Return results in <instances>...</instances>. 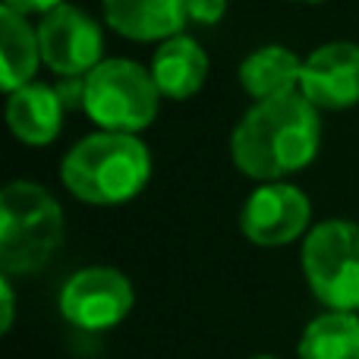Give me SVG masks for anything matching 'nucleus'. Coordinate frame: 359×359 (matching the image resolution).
<instances>
[{
  "label": "nucleus",
  "instance_id": "nucleus-1",
  "mask_svg": "<svg viewBox=\"0 0 359 359\" xmlns=\"http://www.w3.org/2000/svg\"><path fill=\"white\" fill-rule=\"evenodd\" d=\"M322 149V111L303 92L255 101L230 136L236 170L259 183L287 180L316 161Z\"/></svg>",
  "mask_w": 359,
  "mask_h": 359
},
{
  "label": "nucleus",
  "instance_id": "nucleus-2",
  "mask_svg": "<svg viewBox=\"0 0 359 359\" xmlns=\"http://www.w3.org/2000/svg\"><path fill=\"white\" fill-rule=\"evenodd\" d=\"M60 180L86 205H126L149 186L151 151L136 133L98 130L63 155Z\"/></svg>",
  "mask_w": 359,
  "mask_h": 359
},
{
  "label": "nucleus",
  "instance_id": "nucleus-3",
  "mask_svg": "<svg viewBox=\"0 0 359 359\" xmlns=\"http://www.w3.org/2000/svg\"><path fill=\"white\" fill-rule=\"evenodd\" d=\"M63 246V208L41 183L13 180L0 189V268L38 274Z\"/></svg>",
  "mask_w": 359,
  "mask_h": 359
},
{
  "label": "nucleus",
  "instance_id": "nucleus-4",
  "mask_svg": "<svg viewBox=\"0 0 359 359\" xmlns=\"http://www.w3.org/2000/svg\"><path fill=\"white\" fill-rule=\"evenodd\" d=\"M158 104H161V92L155 86V76L136 60L111 57L86 76L82 111L101 130L139 136L145 126L155 123Z\"/></svg>",
  "mask_w": 359,
  "mask_h": 359
},
{
  "label": "nucleus",
  "instance_id": "nucleus-5",
  "mask_svg": "<svg viewBox=\"0 0 359 359\" xmlns=\"http://www.w3.org/2000/svg\"><path fill=\"white\" fill-rule=\"evenodd\" d=\"M303 274L325 309L359 312V224L322 221L303 236Z\"/></svg>",
  "mask_w": 359,
  "mask_h": 359
},
{
  "label": "nucleus",
  "instance_id": "nucleus-6",
  "mask_svg": "<svg viewBox=\"0 0 359 359\" xmlns=\"http://www.w3.org/2000/svg\"><path fill=\"white\" fill-rule=\"evenodd\" d=\"M136 293L123 271L92 265L67 278L60 290V316L79 331H111L133 312Z\"/></svg>",
  "mask_w": 359,
  "mask_h": 359
},
{
  "label": "nucleus",
  "instance_id": "nucleus-7",
  "mask_svg": "<svg viewBox=\"0 0 359 359\" xmlns=\"http://www.w3.org/2000/svg\"><path fill=\"white\" fill-rule=\"evenodd\" d=\"M38 29V44H41V60L50 73L60 79H82L88 76L101 60H104V35L101 25L88 13L76 10L69 4H60L57 10L44 13Z\"/></svg>",
  "mask_w": 359,
  "mask_h": 359
},
{
  "label": "nucleus",
  "instance_id": "nucleus-8",
  "mask_svg": "<svg viewBox=\"0 0 359 359\" xmlns=\"http://www.w3.org/2000/svg\"><path fill=\"white\" fill-rule=\"evenodd\" d=\"M312 205L299 186L271 180L246 196L240 211V230L255 246H287L309 233Z\"/></svg>",
  "mask_w": 359,
  "mask_h": 359
},
{
  "label": "nucleus",
  "instance_id": "nucleus-9",
  "mask_svg": "<svg viewBox=\"0 0 359 359\" xmlns=\"http://www.w3.org/2000/svg\"><path fill=\"white\" fill-rule=\"evenodd\" d=\"M299 92L318 111H350L359 104V44L328 41L303 60Z\"/></svg>",
  "mask_w": 359,
  "mask_h": 359
},
{
  "label": "nucleus",
  "instance_id": "nucleus-10",
  "mask_svg": "<svg viewBox=\"0 0 359 359\" xmlns=\"http://www.w3.org/2000/svg\"><path fill=\"white\" fill-rule=\"evenodd\" d=\"M104 22L130 41H168L183 35L186 0H104Z\"/></svg>",
  "mask_w": 359,
  "mask_h": 359
},
{
  "label": "nucleus",
  "instance_id": "nucleus-11",
  "mask_svg": "<svg viewBox=\"0 0 359 359\" xmlns=\"http://www.w3.org/2000/svg\"><path fill=\"white\" fill-rule=\"evenodd\" d=\"M63 101L57 86L48 82H29L6 95V126L25 145H48L60 136L63 126Z\"/></svg>",
  "mask_w": 359,
  "mask_h": 359
},
{
  "label": "nucleus",
  "instance_id": "nucleus-12",
  "mask_svg": "<svg viewBox=\"0 0 359 359\" xmlns=\"http://www.w3.org/2000/svg\"><path fill=\"white\" fill-rule=\"evenodd\" d=\"M151 76H155L161 98L186 101L208 79V57L196 38L174 35L158 44L155 57H151Z\"/></svg>",
  "mask_w": 359,
  "mask_h": 359
},
{
  "label": "nucleus",
  "instance_id": "nucleus-13",
  "mask_svg": "<svg viewBox=\"0 0 359 359\" xmlns=\"http://www.w3.org/2000/svg\"><path fill=\"white\" fill-rule=\"evenodd\" d=\"M41 44H38V29L29 25V16L0 6V86L4 92L35 82V73L41 67Z\"/></svg>",
  "mask_w": 359,
  "mask_h": 359
},
{
  "label": "nucleus",
  "instance_id": "nucleus-14",
  "mask_svg": "<svg viewBox=\"0 0 359 359\" xmlns=\"http://www.w3.org/2000/svg\"><path fill=\"white\" fill-rule=\"evenodd\" d=\"M299 76H303V60L284 44H265L246 54V60L240 63V86L252 101L299 92Z\"/></svg>",
  "mask_w": 359,
  "mask_h": 359
},
{
  "label": "nucleus",
  "instance_id": "nucleus-15",
  "mask_svg": "<svg viewBox=\"0 0 359 359\" xmlns=\"http://www.w3.org/2000/svg\"><path fill=\"white\" fill-rule=\"evenodd\" d=\"M299 359H359V312L325 309L303 328Z\"/></svg>",
  "mask_w": 359,
  "mask_h": 359
},
{
  "label": "nucleus",
  "instance_id": "nucleus-16",
  "mask_svg": "<svg viewBox=\"0 0 359 359\" xmlns=\"http://www.w3.org/2000/svg\"><path fill=\"white\" fill-rule=\"evenodd\" d=\"M186 13H189V22L217 25L227 13V0H186Z\"/></svg>",
  "mask_w": 359,
  "mask_h": 359
},
{
  "label": "nucleus",
  "instance_id": "nucleus-17",
  "mask_svg": "<svg viewBox=\"0 0 359 359\" xmlns=\"http://www.w3.org/2000/svg\"><path fill=\"white\" fill-rule=\"evenodd\" d=\"M0 297H4V303H0V331L4 334H10V328H13V316H16V297H13V280H10V274H4L0 278Z\"/></svg>",
  "mask_w": 359,
  "mask_h": 359
},
{
  "label": "nucleus",
  "instance_id": "nucleus-18",
  "mask_svg": "<svg viewBox=\"0 0 359 359\" xmlns=\"http://www.w3.org/2000/svg\"><path fill=\"white\" fill-rule=\"evenodd\" d=\"M63 0H4V6H10V10L22 13V16H32V13H38V16H44V13L57 10Z\"/></svg>",
  "mask_w": 359,
  "mask_h": 359
},
{
  "label": "nucleus",
  "instance_id": "nucleus-19",
  "mask_svg": "<svg viewBox=\"0 0 359 359\" xmlns=\"http://www.w3.org/2000/svg\"><path fill=\"white\" fill-rule=\"evenodd\" d=\"M293 4H322V0H293Z\"/></svg>",
  "mask_w": 359,
  "mask_h": 359
},
{
  "label": "nucleus",
  "instance_id": "nucleus-20",
  "mask_svg": "<svg viewBox=\"0 0 359 359\" xmlns=\"http://www.w3.org/2000/svg\"><path fill=\"white\" fill-rule=\"evenodd\" d=\"M252 359H278V356H268V353H262V356H252Z\"/></svg>",
  "mask_w": 359,
  "mask_h": 359
}]
</instances>
